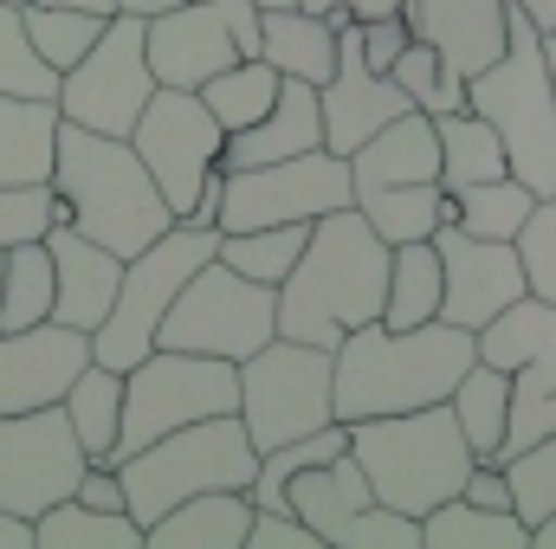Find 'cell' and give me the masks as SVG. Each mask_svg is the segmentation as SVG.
Instances as JSON below:
<instances>
[{
	"label": "cell",
	"instance_id": "cb8c5ba5",
	"mask_svg": "<svg viewBox=\"0 0 556 549\" xmlns=\"http://www.w3.org/2000/svg\"><path fill=\"white\" fill-rule=\"evenodd\" d=\"M260 59L273 65L278 78H304L324 85L337 65V20L311 13V7H260Z\"/></svg>",
	"mask_w": 556,
	"mask_h": 549
},
{
	"label": "cell",
	"instance_id": "6da1fadb",
	"mask_svg": "<svg viewBox=\"0 0 556 549\" xmlns=\"http://www.w3.org/2000/svg\"><path fill=\"white\" fill-rule=\"evenodd\" d=\"M382 284H389V240H382L356 207L317 214L304 253H298L291 272L273 284L278 336L337 349L343 330L382 317Z\"/></svg>",
	"mask_w": 556,
	"mask_h": 549
},
{
	"label": "cell",
	"instance_id": "f5cc1de1",
	"mask_svg": "<svg viewBox=\"0 0 556 549\" xmlns=\"http://www.w3.org/2000/svg\"><path fill=\"white\" fill-rule=\"evenodd\" d=\"M181 0H117V13H130V20H155V13H175Z\"/></svg>",
	"mask_w": 556,
	"mask_h": 549
},
{
	"label": "cell",
	"instance_id": "277c9868",
	"mask_svg": "<svg viewBox=\"0 0 556 549\" xmlns=\"http://www.w3.org/2000/svg\"><path fill=\"white\" fill-rule=\"evenodd\" d=\"M343 426H350V459L363 465L376 505L408 511V518H427L433 505L459 498L466 472L479 465L446 401L408 413H369V420H343Z\"/></svg>",
	"mask_w": 556,
	"mask_h": 549
},
{
	"label": "cell",
	"instance_id": "680465c9",
	"mask_svg": "<svg viewBox=\"0 0 556 549\" xmlns=\"http://www.w3.org/2000/svg\"><path fill=\"white\" fill-rule=\"evenodd\" d=\"M7 7H33V0H7Z\"/></svg>",
	"mask_w": 556,
	"mask_h": 549
},
{
	"label": "cell",
	"instance_id": "d4e9b609",
	"mask_svg": "<svg viewBox=\"0 0 556 549\" xmlns=\"http://www.w3.org/2000/svg\"><path fill=\"white\" fill-rule=\"evenodd\" d=\"M285 505H291V511L324 537V549H330V544H337V531H343L363 505H376V491H369L363 465H356V459H350V446H343L337 459L291 472V478H285Z\"/></svg>",
	"mask_w": 556,
	"mask_h": 549
},
{
	"label": "cell",
	"instance_id": "7bdbcfd3",
	"mask_svg": "<svg viewBox=\"0 0 556 549\" xmlns=\"http://www.w3.org/2000/svg\"><path fill=\"white\" fill-rule=\"evenodd\" d=\"M518 259H525V284L538 297H556V194L531 201V220L518 227Z\"/></svg>",
	"mask_w": 556,
	"mask_h": 549
},
{
	"label": "cell",
	"instance_id": "e575fe53",
	"mask_svg": "<svg viewBox=\"0 0 556 549\" xmlns=\"http://www.w3.org/2000/svg\"><path fill=\"white\" fill-rule=\"evenodd\" d=\"M433 142H440V188H466V181L511 175L498 130H492L479 111H466V104L446 111V117H433Z\"/></svg>",
	"mask_w": 556,
	"mask_h": 549
},
{
	"label": "cell",
	"instance_id": "8fae6325",
	"mask_svg": "<svg viewBox=\"0 0 556 549\" xmlns=\"http://www.w3.org/2000/svg\"><path fill=\"white\" fill-rule=\"evenodd\" d=\"M337 207H350V155L304 149V155L260 162V168H220V233L317 220Z\"/></svg>",
	"mask_w": 556,
	"mask_h": 549
},
{
	"label": "cell",
	"instance_id": "8992f818",
	"mask_svg": "<svg viewBox=\"0 0 556 549\" xmlns=\"http://www.w3.org/2000/svg\"><path fill=\"white\" fill-rule=\"evenodd\" d=\"M253 465H260V446L247 439L240 413H207L117 459V485H124V511L137 524H155L168 505L194 491H247Z\"/></svg>",
	"mask_w": 556,
	"mask_h": 549
},
{
	"label": "cell",
	"instance_id": "7c38bea8",
	"mask_svg": "<svg viewBox=\"0 0 556 549\" xmlns=\"http://www.w3.org/2000/svg\"><path fill=\"white\" fill-rule=\"evenodd\" d=\"M149 91H155V72H149V52H142V20L111 13L104 33L91 39V52L59 72L52 104H59L65 124H85L98 137H130Z\"/></svg>",
	"mask_w": 556,
	"mask_h": 549
},
{
	"label": "cell",
	"instance_id": "74e56055",
	"mask_svg": "<svg viewBox=\"0 0 556 549\" xmlns=\"http://www.w3.org/2000/svg\"><path fill=\"white\" fill-rule=\"evenodd\" d=\"M311 240V220H285V227H247V233H220L214 240V259L233 266L240 278H260V284H278L291 272V259L304 253Z\"/></svg>",
	"mask_w": 556,
	"mask_h": 549
},
{
	"label": "cell",
	"instance_id": "f6af8a7d",
	"mask_svg": "<svg viewBox=\"0 0 556 549\" xmlns=\"http://www.w3.org/2000/svg\"><path fill=\"white\" fill-rule=\"evenodd\" d=\"M240 549H324V537H317L298 511H253Z\"/></svg>",
	"mask_w": 556,
	"mask_h": 549
},
{
	"label": "cell",
	"instance_id": "ee69618b",
	"mask_svg": "<svg viewBox=\"0 0 556 549\" xmlns=\"http://www.w3.org/2000/svg\"><path fill=\"white\" fill-rule=\"evenodd\" d=\"M330 549H420V518L408 511H389V505H363Z\"/></svg>",
	"mask_w": 556,
	"mask_h": 549
},
{
	"label": "cell",
	"instance_id": "c3c4849f",
	"mask_svg": "<svg viewBox=\"0 0 556 549\" xmlns=\"http://www.w3.org/2000/svg\"><path fill=\"white\" fill-rule=\"evenodd\" d=\"M78 505H98V511H124V485H117V465H85V478H78V491H72Z\"/></svg>",
	"mask_w": 556,
	"mask_h": 549
},
{
	"label": "cell",
	"instance_id": "e0dca14e",
	"mask_svg": "<svg viewBox=\"0 0 556 549\" xmlns=\"http://www.w3.org/2000/svg\"><path fill=\"white\" fill-rule=\"evenodd\" d=\"M142 52H149L155 85H175V91H201L214 72L240 59L220 0H181L175 13L142 20Z\"/></svg>",
	"mask_w": 556,
	"mask_h": 549
},
{
	"label": "cell",
	"instance_id": "4fadbf2b",
	"mask_svg": "<svg viewBox=\"0 0 556 549\" xmlns=\"http://www.w3.org/2000/svg\"><path fill=\"white\" fill-rule=\"evenodd\" d=\"M220 142H227V130L207 117V104L194 91H175V85H155L149 104L137 111V124H130V149L149 168V181L162 188L175 220H188L201 181L220 168Z\"/></svg>",
	"mask_w": 556,
	"mask_h": 549
},
{
	"label": "cell",
	"instance_id": "30bf717a",
	"mask_svg": "<svg viewBox=\"0 0 556 549\" xmlns=\"http://www.w3.org/2000/svg\"><path fill=\"white\" fill-rule=\"evenodd\" d=\"M233 375H240L233 413H240V426H247V439L260 452H273L285 439L317 433V426L337 420L330 413V349H317V343L273 336L253 356H240Z\"/></svg>",
	"mask_w": 556,
	"mask_h": 549
},
{
	"label": "cell",
	"instance_id": "bcb514c9",
	"mask_svg": "<svg viewBox=\"0 0 556 549\" xmlns=\"http://www.w3.org/2000/svg\"><path fill=\"white\" fill-rule=\"evenodd\" d=\"M415 39V26H408V13H382V20H356V46H363V59L376 65V72H389L395 65V52Z\"/></svg>",
	"mask_w": 556,
	"mask_h": 549
},
{
	"label": "cell",
	"instance_id": "6f0895ef",
	"mask_svg": "<svg viewBox=\"0 0 556 549\" xmlns=\"http://www.w3.org/2000/svg\"><path fill=\"white\" fill-rule=\"evenodd\" d=\"M260 7H291V0H260Z\"/></svg>",
	"mask_w": 556,
	"mask_h": 549
},
{
	"label": "cell",
	"instance_id": "5bb4252c",
	"mask_svg": "<svg viewBox=\"0 0 556 549\" xmlns=\"http://www.w3.org/2000/svg\"><path fill=\"white\" fill-rule=\"evenodd\" d=\"M85 446L72 433L65 408H26V413H0V511L39 518L46 505L72 498L85 478Z\"/></svg>",
	"mask_w": 556,
	"mask_h": 549
},
{
	"label": "cell",
	"instance_id": "9a60e30c",
	"mask_svg": "<svg viewBox=\"0 0 556 549\" xmlns=\"http://www.w3.org/2000/svg\"><path fill=\"white\" fill-rule=\"evenodd\" d=\"M330 20H337V65H330V78L317 85V117H324V149H330V155H350L363 137H376L389 117H402V111H415V104H408V91H402L389 72H376V65L363 59L356 20H350V13H330Z\"/></svg>",
	"mask_w": 556,
	"mask_h": 549
},
{
	"label": "cell",
	"instance_id": "9c48e42d",
	"mask_svg": "<svg viewBox=\"0 0 556 549\" xmlns=\"http://www.w3.org/2000/svg\"><path fill=\"white\" fill-rule=\"evenodd\" d=\"M273 336H278L273 284L240 278L233 266L207 259V266H194L188 284L175 291V304H168V317L155 330V349H188V356L240 362V356H253Z\"/></svg>",
	"mask_w": 556,
	"mask_h": 549
},
{
	"label": "cell",
	"instance_id": "ffe728a7",
	"mask_svg": "<svg viewBox=\"0 0 556 549\" xmlns=\"http://www.w3.org/2000/svg\"><path fill=\"white\" fill-rule=\"evenodd\" d=\"M46 259H52V323L65 330H98L111 297H117V278H124V259L98 240H85L78 227H46Z\"/></svg>",
	"mask_w": 556,
	"mask_h": 549
},
{
	"label": "cell",
	"instance_id": "d6a6232c",
	"mask_svg": "<svg viewBox=\"0 0 556 549\" xmlns=\"http://www.w3.org/2000/svg\"><path fill=\"white\" fill-rule=\"evenodd\" d=\"M33 549H142V524L130 511H98V505L59 498L33 518Z\"/></svg>",
	"mask_w": 556,
	"mask_h": 549
},
{
	"label": "cell",
	"instance_id": "4316f807",
	"mask_svg": "<svg viewBox=\"0 0 556 549\" xmlns=\"http://www.w3.org/2000/svg\"><path fill=\"white\" fill-rule=\"evenodd\" d=\"M52 149H59V104L0 91V188L52 181Z\"/></svg>",
	"mask_w": 556,
	"mask_h": 549
},
{
	"label": "cell",
	"instance_id": "ab89813d",
	"mask_svg": "<svg viewBox=\"0 0 556 549\" xmlns=\"http://www.w3.org/2000/svg\"><path fill=\"white\" fill-rule=\"evenodd\" d=\"M389 78L408 91V104L427 111V117H446V111H459V104H466V78H459V72H446V59H440L427 39H408V46L395 52Z\"/></svg>",
	"mask_w": 556,
	"mask_h": 549
},
{
	"label": "cell",
	"instance_id": "9f6ffc18",
	"mask_svg": "<svg viewBox=\"0 0 556 549\" xmlns=\"http://www.w3.org/2000/svg\"><path fill=\"white\" fill-rule=\"evenodd\" d=\"M59 7H91V13H117V0H59Z\"/></svg>",
	"mask_w": 556,
	"mask_h": 549
},
{
	"label": "cell",
	"instance_id": "f35d334b",
	"mask_svg": "<svg viewBox=\"0 0 556 549\" xmlns=\"http://www.w3.org/2000/svg\"><path fill=\"white\" fill-rule=\"evenodd\" d=\"M20 20H26V39L39 46V59H46L52 72H65V65H78V59L91 52V39L104 33V20H111V13L59 7V0H33V7H20Z\"/></svg>",
	"mask_w": 556,
	"mask_h": 549
},
{
	"label": "cell",
	"instance_id": "836d02e7",
	"mask_svg": "<svg viewBox=\"0 0 556 549\" xmlns=\"http://www.w3.org/2000/svg\"><path fill=\"white\" fill-rule=\"evenodd\" d=\"M446 408H453V420H459V433H466L472 459H498L505 413H511V375H505V369H492V362H479V356H472V369L453 382Z\"/></svg>",
	"mask_w": 556,
	"mask_h": 549
},
{
	"label": "cell",
	"instance_id": "2e32d148",
	"mask_svg": "<svg viewBox=\"0 0 556 549\" xmlns=\"http://www.w3.org/2000/svg\"><path fill=\"white\" fill-rule=\"evenodd\" d=\"M433 253H440V317L459 330L492 323L511 297L531 291L511 240H472L459 227H433Z\"/></svg>",
	"mask_w": 556,
	"mask_h": 549
},
{
	"label": "cell",
	"instance_id": "8d00e7d4",
	"mask_svg": "<svg viewBox=\"0 0 556 549\" xmlns=\"http://www.w3.org/2000/svg\"><path fill=\"white\" fill-rule=\"evenodd\" d=\"M194 98L207 104V117H214L220 130H247V124H260V117L273 111L278 72L266 65V59H233V65H227V72H214Z\"/></svg>",
	"mask_w": 556,
	"mask_h": 549
},
{
	"label": "cell",
	"instance_id": "11a10c76",
	"mask_svg": "<svg viewBox=\"0 0 556 549\" xmlns=\"http://www.w3.org/2000/svg\"><path fill=\"white\" fill-rule=\"evenodd\" d=\"M531 549H556V511L544 524H531Z\"/></svg>",
	"mask_w": 556,
	"mask_h": 549
},
{
	"label": "cell",
	"instance_id": "484cf974",
	"mask_svg": "<svg viewBox=\"0 0 556 549\" xmlns=\"http://www.w3.org/2000/svg\"><path fill=\"white\" fill-rule=\"evenodd\" d=\"M350 181H440V142L427 111L389 117L376 137L350 149Z\"/></svg>",
	"mask_w": 556,
	"mask_h": 549
},
{
	"label": "cell",
	"instance_id": "3957f363",
	"mask_svg": "<svg viewBox=\"0 0 556 549\" xmlns=\"http://www.w3.org/2000/svg\"><path fill=\"white\" fill-rule=\"evenodd\" d=\"M52 194L65 207V227L111 246L117 259L142 253L175 220L162 188L137 162L130 137H98L85 124H65V117H59V149H52Z\"/></svg>",
	"mask_w": 556,
	"mask_h": 549
},
{
	"label": "cell",
	"instance_id": "83f0119b",
	"mask_svg": "<svg viewBox=\"0 0 556 549\" xmlns=\"http://www.w3.org/2000/svg\"><path fill=\"white\" fill-rule=\"evenodd\" d=\"M531 188L518 175H492V181H466V188H440V227H459L472 240H518V227L531 220Z\"/></svg>",
	"mask_w": 556,
	"mask_h": 549
},
{
	"label": "cell",
	"instance_id": "1f68e13d",
	"mask_svg": "<svg viewBox=\"0 0 556 549\" xmlns=\"http://www.w3.org/2000/svg\"><path fill=\"white\" fill-rule=\"evenodd\" d=\"M440 317V253L433 240H402L389 246V284H382V317L389 330H415Z\"/></svg>",
	"mask_w": 556,
	"mask_h": 549
},
{
	"label": "cell",
	"instance_id": "ac0fdd59",
	"mask_svg": "<svg viewBox=\"0 0 556 549\" xmlns=\"http://www.w3.org/2000/svg\"><path fill=\"white\" fill-rule=\"evenodd\" d=\"M85 362H91V336L52 317L33 330H0V413L52 408Z\"/></svg>",
	"mask_w": 556,
	"mask_h": 549
},
{
	"label": "cell",
	"instance_id": "603a6c76",
	"mask_svg": "<svg viewBox=\"0 0 556 549\" xmlns=\"http://www.w3.org/2000/svg\"><path fill=\"white\" fill-rule=\"evenodd\" d=\"M253 524L247 491H194L168 505L155 524H142V549H240Z\"/></svg>",
	"mask_w": 556,
	"mask_h": 549
},
{
	"label": "cell",
	"instance_id": "44dd1931",
	"mask_svg": "<svg viewBox=\"0 0 556 549\" xmlns=\"http://www.w3.org/2000/svg\"><path fill=\"white\" fill-rule=\"evenodd\" d=\"M402 13H408L415 39H427L446 59V72L472 78L505 52L511 0H402Z\"/></svg>",
	"mask_w": 556,
	"mask_h": 549
},
{
	"label": "cell",
	"instance_id": "5b68a950",
	"mask_svg": "<svg viewBox=\"0 0 556 549\" xmlns=\"http://www.w3.org/2000/svg\"><path fill=\"white\" fill-rule=\"evenodd\" d=\"M466 111H479L498 142H505V168L544 201L556 194V98L544 78V52H538V26L511 7L505 20V52L466 78Z\"/></svg>",
	"mask_w": 556,
	"mask_h": 549
},
{
	"label": "cell",
	"instance_id": "52a82bcc",
	"mask_svg": "<svg viewBox=\"0 0 556 549\" xmlns=\"http://www.w3.org/2000/svg\"><path fill=\"white\" fill-rule=\"evenodd\" d=\"M214 240L220 227H194V220H168L142 253L124 259V278H117V297L104 310V323L91 330V362L104 369H130L155 349V330L175 304V291L188 284L194 266L214 259Z\"/></svg>",
	"mask_w": 556,
	"mask_h": 549
},
{
	"label": "cell",
	"instance_id": "7402d4cb",
	"mask_svg": "<svg viewBox=\"0 0 556 549\" xmlns=\"http://www.w3.org/2000/svg\"><path fill=\"white\" fill-rule=\"evenodd\" d=\"M304 149H324V117H317V85L304 78H278L273 111L247 130H227L220 142V168H260V162H285V155H304Z\"/></svg>",
	"mask_w": 556,
	"mask_h": 549
},
{
	"label": "cell",
	"instance_id": "816d5d0a",
	"mask_svg": "<svg viewBox=\"0 0 556 549\" xmlns=\"http://www.w3.org/2000/svg\"><path fill=\"white\" fill-rule=\"evenodd\" d=\"M511 7H518L538 33H551V26H556V0H511Z\"/></svg>",
	"mask_w": 556,
	"mask_h": 549
},
{
	"label": "cell",
	"instance_id": "f546056e",
	"mask_svg": "<svg viewBox=\"0 0 556 549\" xmlns=\"http://www.w3.org/2000/svg\"><path fill=\"white\" fill-rule=\"evenodd\" d=\"M59 408H65V420H72L85 459H91V465H111V439H117V413H124V369L85 362V369L65 382Z\"/></svg>",
	"mask_w": 556,
	"mask_h": 549
},
{
	"label": "cell",
	"instance_id": "db71d44e",
	"mask_svg": "<svg viewBox=\"0 0 556 549\" xmlns=\"http://www.w3.org/2000/svg\"><path fill=\"white\" fill-rule=\"evenodd\" d=\"M538 52H544V78H551V98H556V33H538Z\"/></svg>",
	"mask_w": 556,
	"mask_h": 549
},
{
	"label": "cell",
	"instance_id": "d590c367",
	"mask_svg": "<svg viewBox=\"0 0 556 549\" xmlns=\"http://www.w3.org/2000/svg\"><path fill=\"white\" fill-rule=\"evenodd\" d=\"M52 317V259L46 240H20L0 253V330H33Z\"/></svg>",
	"mask_w": 556,
	"mask_h": 549
},
{
	"label": "cell",
	"instance_id": "60d3db41",
	"mask_svg": "<svg viewBox=\"0 0 556 549\" xmlns=\"http://www.w3.org/2000/svg\"><path fill=\"white\" fill-rule=\"evenodd\" d=\"M0 91L7 98H59V72L39 59L20 7H7V0H0Z\"/></svg>",
	"mask_w": 556,
	"mask_h": 549
},
{
	"label": "cell",
	"instance_id": "b9f144b4",
	"mask_svg": "<svg viewBox=\"0 0 556 549\" xmlns=\"http://www.w3.org/2000/svg\"><path fill=\"white\" fill-rule=\"evenodd\" d=\"M65 207L52 194V181H20V188H0V253L20 246V240H46V227H59Z\"/></svg>",
	"mask_w": 556,
	"mask_h": 549
},
{
	"label": "cell",
	"instance_id": "7dc6e473",
	"mask_svg": "<svg viewBox=\"0 0 556 549\" xmlns=\"http://www.w3.org/2000/svg\"><path fill=\"white\" fill-rule=\"evenodd\" d=\"M459 498H472V505H485V511H511V485H505V472H498L492 459H479V465L466 472Z\"/></svg>",
	"mask_w": 556,
	"mask_h": 549
},
{
	"label": "cell",
	"instance_id": "7a4b0ae2",
	"mask_svg": "<svg viewBox=\"0 0 556 549\" xmlns=\"http://www.w3.org/2000/svg\"><path fill=\"white\" fill-rule=\"evenodd\" d=\"M472 369V330L433 317L415 330L356 323L330 349V413L369 420V413L433 408L453 395V382Z\"/></svg>",
	"mask_w": 556,
	"mask_h": 549
},
{
	"label": "cell",
	"instance_id": "d6986e66",
	"mask_svg": "<svg viewBox=\"0 0 556 549\" xmlns=\"http://www.w3.org/2000/svg\"><path fill=\"white\" fill-rule=\"evenodd\" d=\"M472 356L505 369L518 388L551 395L556 388V297H538V291L511 297L492 323L472 330Z\"/></svg>",
	"mask_w": 556,
	"mask_h": 549
},
{
	"label": "cell",
	"instance_id": "4dcf8cb0",
	"mask_svg": "<svg viewBox=\"0 0 556 549\" xmlns=\"http://www.w3.org/2000/svg\"><path fill=\"white\" fill-rule=\"evenodd\" d=\"M420 549H531V524L518 511H485L472 498H446L420 518Z\"/></svg>",
	"mask_w": 556,
	"mask_h": 549
},
{
	"label": "cell",
	"instance_id": "681fc988",
	"mask_svg": "<svg viewBox=\"0 0 556 549\" xmlns=\"http://www.w3.org/2000/svg\"><path fill=\"white\" fill-rule=\"evenodd\" d=\"M311 13H350V20H382V13H402V0H298Z\"/></svg>",
	"mask_w": 556,
	"mask_h": 549
},
{
	"label": "cell",
	"instance_id": "f907efd6",
	"mask_svg": "<svg viewBox=\"0 0 556 549\" xmlns=\"http://www.w3.org/2000/svg\"><path fill=\"white\" fill-rule=\"evenodd\" d=\"M0 549H33V518L0 511Z\"/></svg>",
	"mask_w": 556,
	"mask_h": 549
},
{
	"label": "cell",
	"instance_id": "f1b7e54d",
	"mask_svg": "<svg viewBox=\"0 0 556 549\" xmlns=\"http://www.w3.org/2000/svg\"><path fill=\"white\" fill-rule=\"evenodd\" d=\"M350 207L389 240H433L440 227V181H350Z\"/></svg>",
	"mask_w": 556,
	"mask_h": 549
},
{
	"label": "cell",
	"instance_id": "ba28073f",
	"mask_svg": "<svg viewBox=\"0 0 556 549\" xmlns=\"http://www.w3.org/2000/svg\"><path fill=\"white\" fill-rule=\"evenodd\" d=\"M240 401V375L220 356H188V349H149L142 362L124 369V413H117V439H111V465L130 459L137 446L207 420V413H233Z\"/></svg>",
	"mask_w": 556,
	"mask_h": 549
}]
</instances>
